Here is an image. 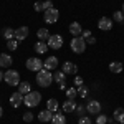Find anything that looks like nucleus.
<instances>
[{"label":"nucleus","instance_id":"obj_8","mask_svg":"<svg viewBox=\"0 0 124 124\" xmlns=\"http://www.w3.org/2000/svg\"><path fill=\"white\" fill-rule=\"evenodd\" d=\"M86 113H89V114H93V116L101 114V103H98L96 99H91L86 104Z\"/></svg>","mask_w":124,"mask_h":124},{"label":"nucleus","instance_id":"obj_40","mask_svg":"<svg viewBox=\"0 0 124 124\" xmlns=\"http://www.w3.org/2000/svg\"><path fill=\"white\" fill-rule=\"evenodd\" d=\"M60 89H63V91H66V81H65V83H60Z\"/></svg>","mask_w":124,"mask_h":124},{"label":"nucleus","instance_id":"obj_43","mask_svg":"<svg viewBox=\"0 0 124 124\" xmlns=\"http://www.w3.org/2000/svg\"><path fill=\"white\" fill-rule=\"evenodd\" d=\"M123 13H124V3H123Z\"/></svg>","mask_w":124,"mask_h":124},{"label":"nucleus","instance_id":"obj_45","mask_svg":"<svg viewBox=\"0 0 124 124\" xmlns=\"http://www.w3.org/2000/svg\"><path fill=\"white\" fill-rule=\"evenodd\" d=\"M123 23H124V22H123Z\"/></svg>","mask_w":124,"mask_h":124},{"label":"nucleus","instance_id":"obj_42","mask_svg":"<svg viewBox=\"0 0 124 124\" xmlns=\"http://www.w3.org/2000/svg\"><path fill=\"white\" fill-rule=\"evenodd\" d=\"M3 116V109H2V106H0V117Z\"/></svg>","mask_w":124,"mask_h":124},{"label":"nucleus","instance_id":"obj_33","mask_svg":"<svg viewBox=\"0 0 124 124\" xmlns=\"http://www.w3.org/2000/svg\"><path fill=\"white\" fill-rule=\"evenodd\" d=\"M78 124H93V121H91L88 116H81V117L78 119Z\"/></svg>","mask_w":124,"mask_h":124},{"label":"nucleus","instance_id":"obj_26","mask_svg":"<svg viewBox=\"0 0 124 124\" xmlns=\"http://www.w3.org/2000/svg\"><path fill=\"white\" fill-rule=\"evenodd\" d=\"M53 78H55V81H56L58 85H60V83H65V81H66V73H63V71H56V73L53 75Z\"/></svg>","mask_w":124,"mask_h":124},{"label":"nucleus","instance_id":"obj_28","mask_svg":"<svg viewBox=\"0 0 124 124\" xmlns=\"http://www.w3.org/2000/svg\"><path fill=\"white\" fill-rule=\"evenodd\" d=\"M113 20L117 22V23H123L124 22V13L123 10H119V12H114V15H113Z\"/></svg>","mask_w":124,"mask_h":124},{"label":"nucleus","instance_id":"obj_4","mask_svg":"<svg viewBox=\"0 0 124 124\" xmlns=\"http://www.w3.org/2000/svg\"><path fill=\"white\" fill-rule=\"evenodd\" d=\"M3 79L10 86H18L20 85V75H18V71H15V70H7L5 75H3Z\"/></svg>","mask_w":124,"mask_h":124},{"label":"nucleus","instance_id":"obj_39","mask_svg":"<svg viewBox=\"0 0 124 124\" xmlns=\"http://www.w3.org/2000/svg\"><path fill=\"white\" fill-rule=\"evenodd\" d=\"M86 43H89V45H94V43H96V38H94V37H89V38H86Z\"/></svg>","mask_w":124,"mask_h":124},{"label":"nucleus","instance_id":"obj_31","mask_svg":"<svg viewBox=\"0 0 124 124\" xmlns=\"http://www.w3.org/2000/svg\"><path fill=\"white\" fill-rule=\"evenodd\" d=\"M78 96H81L83 99L88 96V88H86L85 85H83V86H78Z\"/></svg>","mask_w":124,"mask_h":124},{"label":"nucleus","instance_id":"obj_23","mask_svg":"<svg viewBox=\"0 0 124 124\" xmlns=\"http://www.w3.org/2000/svg\"><path fill=\"white\" fill-rule=\"evenodd\" d=\"M109 71H111V73H121V71H123V63H119V61L109 63Z\"/></svg>","mask_w":124,"mask_h":124},{"label":"nucleus","instance_id":"obj_16","mask_svg":"<svg viewBox=\"0 0 124 124\" xmlns=\"http://www.w3.org/2000/svg\"><path fill=\"white\" fill-rule=\"evenodd\" d=\"M70 33H71L73 37H81V33H83L81 25H79L78 22H73V23L70 25Z\"/></svg>","mask_w":124,"mask_h":124},{"label":"nucleus","instance_id":"obj_11","mask_svg":"<svg viewBox=\"0 0 124 124\" xmlns=\"http://www.w3.org/2000/svg\"><path fill=\"white\" fill-rule=\"evenodd\" d=\"M23 98H25V94H22V93H13V94L10 96V104H12V108H18L20 104H23Z\"/></svg>","mask_w":124,"mask_h":124},{"label":"nucleus","instance_id":"obj_9","mask_svg":"<svg viewBox=\"0 0 124 124\" xmlns=\"http://www.w3.org/2000/svg\"><path fill=\"white\" fill-rule=\"evenodd\" d=\"M98 28L103 30V31L111 30V28H113V22H111V18H108V17H101V18L98 20Z\"/></svg>","mask_w":124,"mask_h":124},{"label":"nucleus","instance_id":"obj_10","mask_svg":"<svg viewBox=\"0 0 124 124\" xmlns=\"http://www.w3.org/2000/svg\"><path fill=\"white\" fill-rule=\"evenodd\" d=\"M43 68L51 71V70H56L58 68V58L56 56H48L45 61H43Z\"/></svg>","mask_w":124,"mask_h":124},{"label":"nucleus","instance_id":"obj_29","mask_svg":"<svg viewBox=\"0 0 124 124\" xmlns=\"http://www.w3.org/2000/svg\"><path fill=\"white\" fill-rule=\"evenodd\" d=\"M108 121H109V117L106 114H98L96 116V124H108Z\"/></svg>","mask_w":124,"mask_h":124},{"label":"nucleus","instance_id":"obj_1","mask_svg":"<svg viewBox=\"0 0 124 124\" xmlns=\"http://www.w3.org/2000/svg\"><path fill=\"white\" fill-rule=\"evenodd\" d=\"M35 78H37V85L41 86V88H48V86L55 81V78H53V75H51V71H48V70H45V68L40 70Z\"/></svg>","mask_w":124,"mask_h":124},{"label":"nucleus","instance_id":"obj_15","mask_svg":"<svg viewBox=\"0 0 124 124\" xmlns=\"http://www.w3.org/2000/svg\"><path fill=\"white\" fill-rule=\"evenodd\" d=\"M76 106H78V103L75 99H66L63 103V111L65 113H73V111H76Z\"/></svg>","mask_w":124,"mask_h":124},{"label":"nucleus","instance_id":"obj_41","mask_svg":"<svg viewBox=\"0 0 124 124\" xmlns=\"http://www.w3.org/2000/svg\"><path fill=\"white\" fill-rule=\"evenodd\" d=\"M3 75H5V73H2V71H0V81H3Z\"/></svg>","mask_w":124,"mask_h":124},{"label":"nucleus","instance_id":"obj_14","mask_svg":"<svg viewBox=\"0 0 124 124\" xmlns=\"http://www.w3.org/2000/svg\"><path fill=\"white\" fill-rule=\"evenodd\" d=\"M53 114H55V113H51L50 109H43V111H41V113L38 114L40 123H51V119H53Z\"/></svg>","mask_w":124,"mask_h":124},{"label":"nucleus","instance_id":"obj_18","mask_svg":"<svg viewBox=\"0 0 124 124\" xmlns=\"http://www.w3.org/2000/svg\"><path fill=\"white\" fill-rule=\"evenodd\" d=\"M113 117L116 119V123L124 124V109L123 108H116L114 113H113Z\"/></svg>","mask_w":124,"mask_h":124},{"label":"nucleus","instance_id":"obj_44","mask_svg":"<svg viewBox=\"0 0 124 124\" xmlns=\"http://www.w3.org/2000/svg\"><path fill=\"white\" fill-rule=\"evenodd\" d=\"M116 124H119V123H116Z\"/></svg>","mask_w":124,"mask_h":124},{"label":"nucleus","instance_id":"obj_24","mask_svg":"<svg viewBox=\"0 0 124 124\" xmlns=\"http://www.w3.org/2000/svg\"><path fill=\"white\" fill-rule=\"evenodd\" d=\"M46 109H50L51 113H56L58 111V101L55 99V98H51V99L46 101Z\"/></svg>","mask_w":124,"mask_h":124},{"label":"nucleus","instance_id":"obj_37","mask_svg":"<svg viewBox=\"0 0 124 124\" xmlns=\"http://www.w3.org/2000/svg\"><path fill=\"white\" fill-rule=\"evenodd\" d=\"M75 85H76V88H78V86H83V78L76 76V78H75Z\"/></svg>","mask_w":124,"mask_h":124},{"label":"nucleus","instance_id":"obj_19","mask_svg":"<svg viewBox=\"0 0 124 124\" xmlns=\"http://www.w3.org/2000/svg\"><path fill=\"white\" fill-rule=\"evenodd\" d=\"M51 124H66V117L63 116V113H60V111H56V113L53 114Z\"/></svg>","mask_w":124,"mask_h":124},{"label":"nucleus","instance_id":"obj_34","mask_svg":"<svg viewBox=\"0 0 124 124\" xmlns=\"http://www.w3.org/2000/svg\"><path fill=\"white\" fill-rule=\"evenodd\" d=\"M33 117H35V116L31 114V113H25V114H23V121H25V123H31Z\"/></svg>","mask_w":124,"mask_h":124},{"label":"nucleus","instance_id":"obj_30","mask_svg":"<svg viewBox=\"0 0 124 124\" xmlns=\"http://www.w3.org/2000/svg\"><path fill=\"white\" fill-rule=\"evenodd\" d=\"M7 48H8V50H12V51H15V50L18 48V41H17L15 38H13V40H8V41H7Z\"/></svg>","mask_w":124,"mask_h":124},{"label":"nucleus","instance_id":"obj_7","mask_svg":"<svg viewBox=\"0 0 124 124\" xmlns=\"http://www.w3.org/2000/svg\"><path fill=\"white\" fill-rule=\"evenodd\" d=\"M27 70L38 73L40 70H43V61H41L40 58H28V60H27Z\"/></svg>","mask_w":124,"mask_h":124},{"label":"nucleus","instance_id":"obj_21","mask_svg":"<svg viewBox=\"0 0 124 124\" xmlns=\"http://www.w3.org/2000/svg\"><path fill=\"white\" fill-rule=\"evenodd\" d=\"M37 37H38V40H40V41H45V40L48 41V38H50L51 35H50L48 28H40L38 31H37Z\"/></svg>","mask_w":124,"mask_h":124},{"label":"nucleus","instance_id":"obj_5","mask_svg":"<svg viewBox=\"0 0 124 124\" xmlns=\"http://www.w3.org/2000/svg\"><path fill=\"white\" fill-rule=\"evenodd\" d=\"M43 18H45V23H51V25H53V23H56L58 18H60V12H58L55 7L50 8V10H45V17H43Z\"/></svg>","mask_w":124,"mask_h":124},{"label":"nucleus","instance_id":"obj_22","mask_svg":"<svg viewBox=\"0 0 124 124\" xmlns=\"http://www.w3.org/2000/svg\"><path fill=\"white\" fill-rule=\"evenodd\" d=\"M30 91H31V86H30V83H27V81H22L18 85V93H22V94H28Z\"/></svg>","mask_w":124,"mask_h":124},{"label":"nucleus","instance_id":"obj_32","mask_svg":"<svg viewBox=\"0 0 124 124\" xmlns=\"http://www.w3.org/2000/svg\"><path fill=\"white\" fill-rule=\"evenodd\" d=\"M85 113H86V106H85V103L78 104V106H76V114L81 117V116H85Z\"/></svg>","mask_w":124,"mask_h":124},{"label":"nucleus","instance_id":"obj_6","mask_svg":"<svg viewBox=\"0 0 124 124\" xmlns=\"http://www.w3.org/2000/svg\"><path fill=\"white\" fill-rule=\"evenodd\" d=\"M48 48H51V50H60V48L63 46V37L61 35H51L46 41Z\"/></svg>","mask_w":124,"mask_h":124},{"label":"nucleus","instance_id":"obj_38","mask_svg":"<svg viewBox=\"0 0 124 124\" xmlns=\"http://www.w3.org/2000/svg\"><path fill=\"white\" fill-rule=\"evenodd\" d=\"M81 37H83V38H89V37H91V30H85V31H83V33H81Z\"/></svg>","mask_w":124,"mask_h":124},{"label":"nucleus","instance_id":"obj_3","mask_svg":"<svg viewBox=\"0 0 124 124\" xmlns=\"http://www.w3.org/2000/svg\"><path fill=\"white\" fill-rule=\"evenodd\" d=\"M40 101H41V94H40L38 91H30L28 94H25V98H23V104L28 106V108L38 106Z\"/></svg>","mask_w":124,"mask_h":124},{"label":"nucleus","instance_id":"obj_35","mask_svg":"<svg viewBox=\"0 0 124 124\" xmlns=\"http://www.w3.org/2000/svg\"><path fill=\"white\" fill-rule=\"evenodd\" d=\"M50 8H53V2L51 0H45L43 2V10H50Z\"/></svg>","mask_w":124,"mask_h":124},{"label":"nucleus","instance_id":"obj_36","mask_svg":"<svg viewBox=\"0 0 124 124\" xmlns=\"http://www.w3.org/2000/svg\"><path fill=\"white\" fill-rule=\"evenodd\" d=\"M33 8L37 10V12H43V2H35Z\"/></svg>","mask_w":124,"mask_h":124},{"label":"nucleus","instance_id":"obj_27","mask_svg":"<svg viewBox=\"0 0 124 124\" xmlns=\"http://www.w3.org/2000/svg\"><path fill=\"white\" fill-rule=\"evenodd\" d=\"M66 96H68V99H75L78 96V88H75V86H71V88H66Z\"/></svg>","mask_w":124,"mask_h":124},{"label":"nucleus","instance_id":"obj_13","mask_svg":"<svg viewBox=\"0 0 124 124\" xmlns=\"http://www.w3.org/2000/svg\"><path fill=\"white\" fill-rule=\"evenodd\" d=\"M28 33H30L28 27H20V28L15 30V40L17 41H23V40L28 37Z\"/></svg>","mask_w":124,"mask_h":124},{"label":"nucleus","instance_id":"obj_20","mask_svg":"<svg viewBox=\"0 0 124 124\" xmlns=\"http://www.w3.org/2000/svg\"><path fill=\"white\" fill-rule=\"evenodd\" d=\"M35 51H37V53H38V55H41V53H45V51H48V45L46 43H45V41H37V43H35Z\"/></svg>","mask_w":124,"mask_h":124},{"label":"nucleus","instance_id":"obj_2","mask_svg":"<svg viewBox=\"0 0 124 124\" xmlns=\"http://www.w3.org/2000/svg\"><path fill=\"white\" fill-rule=\"evenodd\" d=\"M70 48H71V51H73V53H76V55L85 53V50H86V40L83 38V37H75V38L71 40V43H70Z\"/></svg>","mask_w":124,"mask_h":124},{"label":"nucleus","instance_id":"obj_25","mask_svg":"<svg viewBox=\"0 0 124 124\" xmlns=\"http://www.w3.org/2000/svg\"><path fill=\"white\" fill-rule=\"evenodd\" d=\"M2 35H3V38L7 40H13L15 38V30L13 28H3V31H2Z\"/></svg>","mask_w":124,"mask_h":124},{"label":"nucleus","instance_id":"obj_12","mask_svg":"<svg viewBox=\"0 0 124 124\" xmlns=\"http://www.w3.org/2000/svg\"><path fill=\"white\" fill-rule=\"evenodd\" d=\"M61 71L66 73V75H76L78 73V66L75 65V63H71V61H65L63 66H61Z\"/></svg>","mask_w":124,"mask_h":124},{"label":"nucleus","instance_id":"obj_17","mask_svg":"<svg viewBox=\"0 0 124 124\" xmlns=\"http://www.w3.org/2000/svg\"><path fill=\"white\" fill-rule=\"evenodd\" d=\"M12 63H13V60L10 55H5V53L0 55V68H8L12 66Z\"/></svg>","mask_w":124,"mask_h":124}]
</instances>
